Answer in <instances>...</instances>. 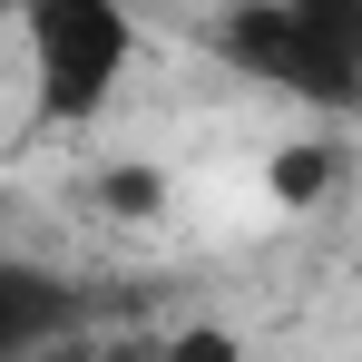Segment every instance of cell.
<instances>
[{
    "instance_id": "6da1fadb",
    "label": "cell",
    "mask_w": 362,
    "mask_h": 362,
    "mask_svg": "<svg viewBox=\"0 0 362 362\" xmlns=\"http://www.w3.org/2000/svg\"><path fill=\"white\" fill-rule=\"evenodd\" d=\"M20 40H30V118L40 127H88L137 59L127 0H30Z\"/></svg>"
},
{
    "instance_id": "7a4b0ae2",
    "label": "cell",
    "mask_w": 362,
    "mask_h": 362,
    "mask_svg": "<svg viewBox=\"0 0 362 362\" xmlns=\"http://www.w3.org/2000/svg\"><path fill=\"white\" fill-rule=\"evenodd\" d=\"M216 49H226V69L284 88V98H303V108H333V118L362 108V59L333 49L294 0H235V10L216 20Z\"/></svg>"
},
{
    "instance_id": "3957f363",
    "label": "cell",
    "mask_w": 362,
    "mask_h": 362,
    "mask_svg": "<svg viewBox=\"0 0 362 362\" xmlns=\"http://www.w3.org/2000/svg\"><path fill=\"white\" fill-rule=\"evenodd\" d=\"M69 284L49 264H20V255H0V362H40L49 343L69 333Z\"/></svg>"
},
{
    "instance_id": "277c9868",
    "label": "cell",
    "mask_w": 362,
    "mask_h": 362,
    "mask_svg": "<svg viewBox=\"0 0 362 362\" xmlns=\"http://www.w3.org/2000/svg\"><path fill=\"white\" fill-rule=\"evenodd\" d=\"M264 186H274V206H313V196L333 186V147H323V137H303V147H284V157L264 167Z\"/></svg>"
},
{
    "instance_id": "5b68a950",
    "label": "cell",
    "mask_w": 362,
    "mask_h": 362,
    "mask_svg": "<svg viewBox=\"0 0 362 362\" xmlns=\"http://www.w3.org/2000/svg\"><path fill=\"white\" fill-rule=\"evenodd\" d=\"M98 206L127 216V226H147V216L167 206V177H157V167H108V177H98Z\"/></svg>"
},
{
    "instance_id": "8992f818",
    "label": "cell",
    "mask_w": 362,
    "mask_h": 362,
    "mask_svg": "<svg viewBox=\"0 0 362 362\" xmlns=\"http://www.w3.org/2000/svg\"><path fill=\"white\" fill-rule=\"evenodd\" d=\"M167 362H245V343L226 323H186V333H167Z\"/></svg>"
},
{
    "instance_id": "52a82bcc",
    "label": "cell",
    "mask_w": 362,
    "mask_h": 362,
    "mask_svg": "<svg viewBox=\"0 0 362 362\" xmlns=\"http://www.w3.org/2000/svg\"><path fill=\"white\" fill-rule=\"evenodd\" d=\"M294 10L333 40V49H353V59H362V0H294Z\"/></svg>"
},
{
    "instance_id": "ba28073f",
    "label": "cell",
    "mask_w": 362,
    "mask_h": 362,
    "mask_svg": "<svg viewBox=\"0 0 362 362\" xmlns=\"http://www.w3.org/2000/svg\"><path fill=\"white\" fill-rule=\"evenodd\" d=\"M40 362H98V343H69V333H59V343H49Z\"/></svg>"
},
{
    "instance_id": "9c48e42d",
    "label": "cell",
    "mask_w": 362,
    "mask_h": 362,
    "mask_svg": "<svg viewBox=\"0 0 362 362\" xmlns=\"http://www.w3.org/2000/svg\"><path fill=\"white\" fill-rule=\"evenodd\" d=\"M0 235H10V186H0Z\"/></svg>"
}]
</instances>
